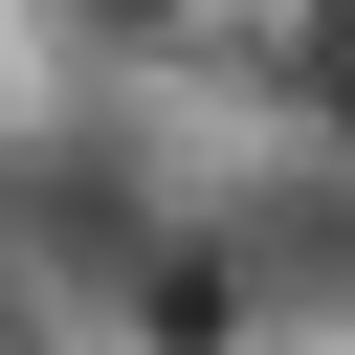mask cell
Instances as JSON below:
<instances>
[{"mask_svg":"<svg viewBox=\"0 0 355 355\" xmlns=\"http://www.w3.org/2000/svg\"><path fill=\"white\" fill-rule=\"evenodd\" d=\"M155 200L178 178L133 133H0V311H111V266H133Z\"/></svg>","mask_w":355,"mask_h":355,"instance_id":"obj_1","label":"cell"},{"mask_svg":"<svg viewBox=\"0 0 355 355\" xmlns=\"http://www.w3.org/2000/svg\"><path fill=\"white\" fill-rule=\"evenodd\" d=\"M111 355H288V333H266V266H244L222 200H155V222H133V266H111Z\"/></svg>","mask_w":355,"mask_h":355,"instance_id":"obj_2","label":"cell"},{"mask_svg":"<svg viewBox=\"0 0 355 355\" xmlns=\"http://www.w3.org/2000/svg\"><path fill=\"white\" fill-rule=\"evenodd\" d=\"M222 222H244V266H266V333H288V355H355V155L288 133V178H222Z\"/></svg>","mask_w":355,"mask_h":355,"instance_id":"obj_3","label":"cell"},{"mask_svg":"<svg viewBox=\"0 0 355 355\" xmlns=\"http://www.w3.org/2000/svg\"><path fill=\"white\" fill-rule=\"evenodd\" d=\"M266 133H311V155H355V0H266Z\"/></svg>","mask_w":355,"mask_h":355,"instance_id":"obj_4","label":"cell"},{"mask_svg":"<svg viewBox=\"0 0 355 355\" xmlns=\"http://www.w3.org/2000/svg\"><path fill=\"white\" fill-rule=\"evenodd\" d=\"M44 22H67L89 67H200V44L244 22V0H44Z\"/></svg>","mask_w":355,"mask_h":355,"instance_id":"obj_5","label":"cell"},{"mask_svg":"<svg viewBox=\"0 0 355 355\" xmlns=\"http://www.w3.org/2000/svg\"><path fill=\"white\" fill-rule=\"evenodd\" d=\"M0 355H44V311H0Z\"/></svg>","mask_w":355,"mask_h":355,"instance_id":"obj_6","label":"cell"}]
</instances>
